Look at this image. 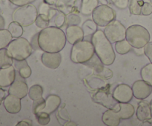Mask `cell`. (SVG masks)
Here are the masks:
<instances>
[{
	"label": "cell",
	"instance_id": "49",
	"mask_svg": "<svg viewBox=\"0 0 152 126\" xmlns=\"http://www.w3.org/2000/svg\"><path fill=\"white\" fill-rule=\"evenodd\" d=\"M1 99H0V105H1Z\"/></svg>",
	"mask_w": 152,
	"mask_h": 126
},
{
	"label": "cell",
	"instance_id": "34",
	"mask_svg": "<svg viewBox=\"0 0 152 126\" xmlns=\"http://www.w3.org/2000/svg\"><path fill=\"white\" fill-rule=\"evenodd\" d=\"M54 24L56 27L58 28H61V27L65 25V23L66 22V16L65 15V13L62 11H59L58 10L57 13L56 14V16H54Z\"/></svg>",
	"mask_w": 152,
	"mask_h": 126
},
{
	"label": "cell",
	"instance_id": "7",
	"mask_svg": "<svg viewBox=\"0 0 152 126\" xmlns=\"http://www.w3.org/2000/svg\"><path fill=\"white\" fill-rule=\"evenodd\" d=\"M91 15L93 20L100 27H105L116 18L115 11L107 4L98 5Z\"/></svg>",
	"mask_w": 152,
	"mask_h": 126
},
{
	"label": "cell",
	"instance_id": "44",
	"mask_svg": "<svg viewBox=\"0 0 152 126\" xmlns=\"http://www.w3.org/2000/svg\"><path fill=\"white\" fill-rule=\"evenodd\" d=\"M4 27H5V21L3 16L0 15V30L4 29Z\"/></svg>",
	"mask_w": 152,
	"mask_h": 126
},
{
	"label": "cell",
	"instance_id": "18",
	"mask_svg": "<svg viewBox=\"0 0 152 126\" xmlns=\"http://www.w3.org/2000/svg\"><path fill=\"white\" fill-rule=\"evenodd\" d=\"M120 119L119 113L114 109H108L103 113L102 117V122L108 126H118Z\"/></svg>",
	"mask_w": 152,
	"mask_h": 126
},
{
	"label": "cell",
	"instance_id": "48",
	"mask_svg": "<svg viewBox=\"0 0 152 126\" xmlns=\"http://www.w3.org/2000/svg\"><path fill=\"white\" fill-rule=\"evenodd\" d=\"M150 3L152 4V0H150Z\"/></svg>",
	"mask_w": 152,
	"mask_h": 126
},
{
	"label": "cell",
	"instance_id": "5",
	"mask_svg": "<svg viewBox=\"0 0 152 126\" xmlns=\"http://www.w3.org/2000/svg\"><path fill=\"white\" fill-rule=\"evenodd\" d=\"M7 50L13 60H24L31 56L33 47L28 39L19 37L10 42L7 45Z\"/></svg>",
	"mask_w": 152,
	"mask_h": 126
},
{
	"label": "cell",
	"instance_id": "33",
	"mask_svg": "<svg viewBox=\"0 0 152 126\" xmlns=\"http://www.w3.org/2000/svg\"><path fill=\"white\" fill-rule=\"evenodd\" d=\"M50 21V20L47 16H44V15L39 14L35 21V24L38 28H41V29H44V28H48L49 26Z\"/></svg>",
	"mask_w": 152,
	"mask_h": 126
},
{
	"label": "cell",
	"instance_id": "23",
	"mask_svg": "<svg viewBox=\"0 0 152 126\" xmlns=\"http://www.w3.org/2000/svg\"><path fill=\"white\" fill-rule=\"evenodd\" d=\"M57 12V10L53 8V7L50 6V4L45 2V1H44V2L41 3V4H39V7L38 10L39 14H42L47 16L50 20H51L53 18H54V16H56Z\"/></svg>",
	"mask_w": 152,
	"mask_h": 126
},
{
	"label": "cell",
	"instance_id": "9",
	"mask_svg": "<svg viewBox=\"0 0 152 126\" xmlns=\"http://www.w3.org/2000/svg\"><path fill=\"white\" fill-rule=\"evenodd\" d=\"M132 87L134 96L140 100L146 99L152 93V86L142 79L134 82Z\"/></svg>",
	"mask_w": 152,
	"mask_h": 126
},
{
	"label": "cell",
	"instance_id": "22",
	"mask_svg": "<svg viewBox=\"0 0 152 126\" xmlns=\"http://www.w3.org/2000/svg\"><path fill=\"white\" fill-rule=\"evenodd\" d=\"M98 5L99 0H82L80 11L85 16H89Z\"/></svg>",
	"mask_w": 152,
	"mask_h": 126
},
{
	"label": "cell",
	"instance_id": "45",
	"mask_svg": "<svg viewBox=\"0 0 152 126\" xmlns=\"http://www.w3.org/2000/svg\"><path fill=\"white\" fill-rule=\"evenodd\" d=\"M6 97L5 96V91L4 90H2L1 88H0V99H4Z\"/></svg>",
	"mask_w": 152,
	"mask_h": 126
},
{
	"label": "cell",
	"instance_id": "10",
	"mask_svg": "<svg viewBox=\"0 0 152 126\" xmlns=\"http://www.w3.org/2000/svg\"><path fill=\"white\" fill-rule=\"evenodd\" d=\"M114 99L118 102H129L133 99L132 87L129 84H120L114 88L112 93Z\"/></svg>",
	"mask_w": 152,
	"mask_h": 126
},
{
	"label": "cell",
	"instance_id": "30",
	"mask_svg": "<svg viewBox=\"0 0 152 126\" xmlns=\"http://www.w3.org/2000/svg\"><path fill=\"white\" fill-rule=\"evenodd\" d=\"M97 26L98 25H96L94 21L89 19L83 23L82 28L86 35H90V34L93 35L97 31Z\"/></svg>",
	"mask_w": 152,
	"mask_h": 126
},
{
	"label": "cell",
	"instance_id": "28",
	"mask_svg": "<svg viewBox=\"0 0 152 126\" xmlns=\"http://www.w3.org/2000/svg\"><path fill=\"white\" fill-rule=\"evenodd\" d=\"M43 89L39 84H34L28 90V96L31 100L34 101L42 97Z\"/></svg>",
	"mask_w": 152,
	"mask_h": 126
},
{
	"label": "cell",
	"instance_id": "27",
	"mask_svg": "<svg viewBox=\"0 0 152 126\" xmlns=\"http://www.w3.org/2000/svg\"><path fill=\"white\" fill-rule=\"evenodd\" d=\"M7 30L10 31L13 38H19L22 36L23 34V27L20 24L14 21L9 24Z\"/></svg>",
	"mask_w": 152,
	"mask_h": 126
},
{
	"label": "cell",
	"instance_id": "14",
	"mask_svg": "<svg viewBox=\"0 0 152 126\" xmlns=\"http://www.w3.org/2000/svg\"><path fill=\"white\" fill-rule=\"evenodd\" d=\"M16 79V69L12 65L0 69V87H10Z\"/></svg>",
	"mask_w": 152,
	"mask_h": 126
},
{
	"label": "cell",
	"instance_id": "16",
	"mask_svg": "<svg viewBox=\"0 0 152 126\" xmlns=\"http://www.w3.org/2000/svg\"><path fill=\"white\" fill-rule=\"evenodd\" d=\"M3 105L6 111L10 114H17L22 108L20 98L10 93L4 99Z\"/></svg>",
	"mask_w": 152,
	"mask_h": 126
},
{
	"label": "cell",
	"instance_id": "32",
	"mask_svg": "<svg viewBox=\"0 0 152 126\" xmlns=\"http://www.w3.org/2000/svg\"><path fill=\"white\" fill-rule=\"evenodd\" d=\"M45 99H43L42 97L37 99V100H34V102H33L32 106L33 114L36 115L38 113L42 112L45 108Z\"/></svg>",
	"mask_w": 152,
	"mask_h": 126
},
{
	"label": "cell",
	"instance_id": "31",
	"mask_svg": "<svg viewBox=\"0 0 152 126\" xmlns=\"http://www.w3.org/2000/svg\"><path fill=\"white\" fill-rule=\"evenodd\" d=\"M144 3L143 1H138V0H130L129 4V10L130 13L133 15L140 16L141 15V7L142 4Z\"/></svg>",
	"mask_w": 152,
	"mask_h": 126
},
{
	"label": "cell",
	"instance_id": "25",
	"mask_svg": "<svg viewBox=\"0 0 152 126\" xmlns=\"http://www.w3.org/2000/svg\"><path fill=\"white\" fill-rule=\"evenodd\" d=\"M132 47H133L131 45V44L128 42V40L126 39L121 40V41L117 42L115 43L116 51H117L119 54H126V53H129V51H131Z\"/></svg>",
	"mask_w": 152,
	"mask_h": 126
},
{
	"label": "cell",
	"instance_id": "43",
	"mask_svg": "<svg viewBox=\"0 0 152 126\" xmlns=\"http://www.w3.org/2000/svg\"><path fill=\"white\" fill-rule=\"evenodd\" d=\"M31 126L32 125V122L31 120H22V121L19 122L16 124V126Z\"/></svg>",
	"mask_w": 152,
	"mask_h": 126
},
{
	"label": "cell",
	"instance_id": "35",
	"mask_svg": "<svg viewBox=\"0 0 152 126\" xmlns=\"http://www.w3.org/2000/svg\"><path fill=\"white\" fill-rule=\"evenodd\" d=\"M49 115L50 114H47L45 112H43V111L36 114L37 122H38L39 124L41 125H46L48 124L50 120V116Z\"/></svg>",
	"mask_w": 152,
	"mask_h": 126
},
{
	"label": "cell",
	"instance_id": "6",
	"mask_svg": "<svg viewBox=\"0 0 152 126\" xmlns=\"http://www.w3.org/2000/svg\"><path fill=\"white\" fill-rule=\"evenodd\" d=\"M38 10L31 4L17 7L12 14V19L14 22L20 24L22 27H27L35 23L38 16Z\"/></svg>",
	"mask_w": 152,
	"mask_h": 126
},
{
	"label": "cell",
	"instance_id": "40",
	"mask_svg": "<svg viewBox=\"0 0 152 126\" xmlns=\"http://www.w3.org/2000/svg\"><path fill=\"white\" fill-rule=\"evenodd\" d=\"M144 53L152 63V42H149L144 47Z\"/></svg>",
	"mask_w": 152,
	"mask_h": 126
},
{
	"label": "cell",
	"instance_id": "3",
	"mask_svg": "<svg viewBox=\"0 0 152 126\" xmlns=\"http://www.w3.org/2000/svg\"><path fill=\"white\" fill-rule=\"evenodd\" d=\"M94 47L91 42L83 39L73 44L70 57L74 63H86L94 57Z\"/></svg>",
	"mask_w": 152,
	"mask_h": 126
},
{
	"label": "cell",
	"instance_id": "13",
	"mask_svg": "<svg viewBox=\"0 0 152 126\" xmlns=\"http://www.w3.org/2000/svg\"><path fill=\"white\" fill-rule=\"evenodd\" d=\"M28 90L29 89L27 83L23 79H16L9 87L8 93L22 99L28 94Z\"/></svg>",
	"mask_w": 152,
	"mask_h": 126
},
{
	"label": "cell",
	"instance_id": "38",
	"mask_svg": "<svg viewBox=\"0 0 152 126\" xmlns=\"http://www.w3.org/2000/svg\"><path fill=\"white\" fill-rule=\"evenodd\" d=\"M49 4H53L57 7L65 6L66 4H69L71 2V0H43Z\"/></svg>",
	"mask_w": 152,
	"mask_h": 126
},
{
	"label": "cell",
	"instance_id": "24",
	"mask_svg": "<svg viewBox=\"0 0 152 126\" xmlns=\"http://www.w3.org/2000/svg\"><path fill=\"white\" fill-rule=\"evenodd\" d=\"M13 63V59L10 56L7 48L0 49V69L10 66Z\"/></svg>",
	"mask_w": 152,
	"mask_h": 126
},
{
	"label": "cell",
	"instance_id": "4",
	"mask_svg": "<svg viewBox=\"0 0 152 126\" xmlns=\"http://www.w3.org/2000/svg\"><path fill=\"white\" fill-rule=\"evenodd\" d=\"M126 39L134 48H143L150 42V34L142 25H133L126 29Z\"/></svg>",
	"mask_w": 152,
	"mask_h": 126
},
{
	"label": "cell",
	"instance_id": "11",
	"mask_svg": "<svg viewBox=\"0 0 152 126\" xmlns=\"http://www.w3.org/2000/svg\"><path fill=\"white\" fill-rule=\"evenodd\" d=\"M42 62L43 65L50 69L55 70L59 67L62 61V56L60 53H50L44 52L41 57Z\"/></svg>",
	"mask_w": 152,
	"mask_h": 126
},
{
	"label": "cell",
	"instance_id": "20",
	"mask_svg": "<svg viewBox=\"0 0 152 126\" xmlns=\"http://www.w3.org/2000/svg\"><path fill=\"white\" fill-rule=\"evenodd\" d=\"M137 118L140 122H146L151 119V109L149 103L145 101H142L138 104L137 109L136 111Z\"/></svg>",
	"mask_w": 152,
	"mask_h": 126
},
{
	"label": "cell",
	"instance_id": "29",
	"mask_svg": "<svg viewBox=\"0 0 152 126\" xmlns=\"http://www.w3.org/2000/svg\"><path fill=\"white\" fill-rule=\"evenodd\" d=\"M142 79L152 86V63L145 65L140 71Z\"/></svg>",
	"mask_w": 152,
	"mask_h": 126
},
{
	"label": "cell",
	"instance_id": "37",
	"mask_svg": "<svg viewBox=\"0 0 152 126\" xmlns=\"http://www.w3.org/2000/svg\"><path fill=\"white\" fill-rule=\"evenodd\" d=\"M152 13V4L149 2H144L141 7V15L149 16Z\"/></svg>",
	"mask_w": 152,
	"mask_h": 126
},
{
	"label": "cell",
	"instance_id": "46",
	"mask_svg": "<svg viewBox=\"0 0 152 126\" xmlns=\"http://www.w3.org/2000/svg\"><path fill=\"white\" fill-rule=\"evenodd\" d=\"M65 125L68 126V125H77V123H74V122H71V121H68L66 123H65Z\"/></svg>",
	"mask_w": 152,
	"mask_h": 126
},
{
	"label": "cell",
	"instance_id": "1",
	"mask_svg": "<svg viewBox=\"0 0 152 126\" xmlns=\"http://www.w3.org/2000/svg\"><path fill=\"white\" fill-rule=\"evenodd\" d=\"M39 44L42 51L57 53L65 47L67 39L65 32L56 26L42 29L39 33Z\"/></svg>",
	"mask_w": 152,
	"mask_h": 126
},
{
	"label": "cell",
	"instance_id": "8",
	"mask_svg": "<svg viewBox=\"0 0 152 126\" xmlns=\"http://www.w3.org/2000/svg\"><path fill=\"white\" fill-rule=\"evenodd\" d=\"M104 34L111 43L125 39L126 36V28L119 21H112L105 26Z\"/></svg>",
	"mask_w": 152,
	"mask_h": 126
},
{
	"label": "cell",
	"instance_id": "17",
	"mask_svg": "<svg viewBox=\"0 0 152 126\" xmlns=\"http://www.w3.org/2000/svg\"><path fill=\"white\" fill-rule=\"evenodd\" d=\"M113 109L119 113L121 119H129L133 117L135 113L134 107L129 102H118Z\"/></svg>",
	"mask_w": 152,
	"mask_h": 126
},
{
	"label": "cell",
	"instance_id": "15",
	"mask_svg": "<svg viewBox=\"0 0 152 126\" xmlns=\"http://www.w3.org/2000/svg\"><path fill=\"white\" fill-rule=\"evenodd\" d=\"M67 42L71 44H74L84 39V31L83 28L78 25H69L65 31Z\"/></svg>",
	"mask_w": 152,
	"mask_h": 126
},
{
	"label": "cell",
	"instance_id": "19",
	"mask_svg": "<svg viewBox=\"0 0 152 126\" xmlns=\"http://www.w3.org/2000/svg\"><path fill=\"white\" fill-rule=\"evenodd\" d=\"M61 105V98L55 94H50L45 99V107L43 112L50 114L56 111Z\"/></svg>",
	"mask_w": 152,
	"mask_h": 126
},
{
	"label": "cell",
	"instance_id": "47",
	"mask_svg": "<svg viewBox=\"0 0 152 126\" xmlns=\"http://www.w3.org/2000/svg\"><path fill=\"white\" fill-rule=\"evenodd\" d=\"M149 105H150V109H151V117H152V99L151 100V102H149Z\"/></svg>",
	"mask_w": 152,
	"mask_h": 126
},
{
	"label": "cell",
	"instance_id": "12",
	"mask_svg": "<svg viewBox=\"0 0 152 126\" xmlns=\"http://www.w3.org/2000/svg\"><path fill=\"white\" fill-rule=\"evenodd\" d=\"M94 100L105 108H108V109H113L118 103L112 94H110L104 90H99L96 92L94 96Z\"/></svg>",
	"mask_w": 152,
	"mask_h": 126
},
{
	"label": "cell",
	"instance_id": "2",
	"mask_svg": "<svg viewBox=\"0 0 152 126\" xmlns=\"http://www.w3.org/2000/svg\"><path fill=\"white\" fill-rule=\"evenodd\" d=\"M91 42L100 62L105 65H112L115 60L116 54L112 43L107 38L104 31L100 30L96 31L92 35Z\"/></svg>",
	"mask_w": 152,
	"mask_h": 126
},
{
	"label": "cell",
	"instance_id": "39",
	"mask_svg": "<svg viewBox=\"0 0 152 126\" xmlns=\"http://www.w3.org/2000/svg\"><path fill=\"white\" fill-rule=\"evenodd\" d=\"M113 4L120 9H126L129 7V0H111Z\"/></svg>",
	"mask_w": 152,
	"mask_h": 126
},
{
	"label": "cell",
	"instance_id": "41",
	"mask_svg": "<svg viewBox=\"0 0 152 126\" xmlns=\"http://www.w3.org/2000/svg\"><path fill=\"white\" fill-rule=\"evenodd\" d=\"M9 1H10L12 4H14V5L20 7V6H24L28 4H31V3H33L34 1H35L36 0H9Z\"/></svg>",
	"mask_w": 152,
	"mask_h": 126
},
{
	"label": "cell",
	"instance_id": "42",
	"mask_svg": "<svg viewBox=\"0 0 152 126\" xmlns=\"http://www.w3.org/2000/svg\"><path fill=\"white\" fill-rule=\"evenodd\" d=\"M38 37H39V34H37V35H34V37L31 39V45H32V47L34 49H37L39 48V40H38Z\"/></svg>",
	"mask_w": 152,
	"mask_h": 126
},
{
	"label": "cell",
	"instance_id": "36",
	"mask_svg": "<svg viewBox=\"0 0 152 126\" xmlns=\"http://www.w3.org/2000/svg\"><path fill=\"white\" fill-rule=\"evenodd\" d=\"M81 22V18L75 13H69L66 16V23L69 25H78Z\"/></svg>",
	"mask_w": 152,
	"mask_h": 126
},
{
	"label": "cell",
	"instance_id": "26",
	"mask_svg": "<svg viewBox=\"0 0 152 126\" xmlns=\"http://www.w3.org/2000/svg\"><path fill=\"white\" fill-rule=\"evenodd\" d=\"M11 34L7 29H1L0 30V49L6 48L10 42L12 41Z\"/></svg>",
	"mask_w": 152,
	"mask_h": 126
},
{
	"label": "cell",
	"instance_id": "21",
	"mask_svg": "<svg viewBox=\"0 0 152 126\" xmlns=\"http://www.w3.org/2000/svg\"><path fill=\"white\" fill-rule=\"evenodd\" d=\"M14 68L19 73V76L22 79L29 78L31 76L32 71H31V67L28 65L26 59L24 60H14Z\"/></svg>",
	"mask_w": 152,
	"mask_h": 126
}]
</instances>
